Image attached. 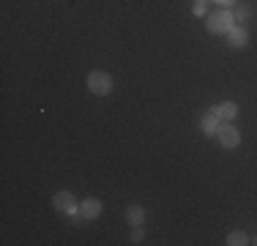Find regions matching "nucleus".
Here are the masks:
<instances>
[{
	"label": "nucleus",
	"mask_w": 257,
	"mask_h": 246,
	"mask_svg": "<svg viewBox=\"0 0 257 246\" xmlns=\"http://www.w3.org/2000/svg\"><path fill=\"white\" fill-rule=\"evenodd\" d=\"M246 14H249V9H246V6H238V11H235V20H238V22H243V20H246Z\"/></svg>",
	"instance_id": "f8f14e48"
},
{
	"label": "nucleus",
	"mask_w": 257,
	"mask_h": 246,
	"mask_svg": "<svg viewBox=\"0 0 257 246\" xmlns=\"http://www.w3.org/2000/svg\"><path fill=\"white\" fill-rule=\"evenodd\" d=\"M101 213V202L99 200H85L82 205H79V216L82 219H96Z\"/></svg>",
	"instance_id": "39448f33"
},
{
	"label": "nucleus",
	"mask_w": 257,
	"mask_h": 246,
	"mask_svg": "<svg viewBox=\"0 0 257 246\" xmlns=\"http://www.w3.org/2000/svg\"><path fill=\"white\" fill-rule=\"evenodd\" d=\"M216 3H222V6H230V3H235V0H216Z\"/></svg>",
	"instance_id": "4468645a"
},
{
	"label": "nucleus",
	"mask_w": 257,
	"mask_h": 246,
	"mask_svg": "<svg viewBox=\"0 0 257 246\" xmlns=\"http://www.w3.org/2000/svg\"><path fill=\"white\" fill-rule=\"evenodd\" d=\"M232 22H235V17H232L227 9H222V11L208 17V30H211V33H230Z\"/></svg>",
	"instance_id": "f257e3e1"
},
{
	"label": "nucleus",
	"mask_w": 257,
	"mask_h": 246,
	"mask_svg": "<svg viewBox=\"0 0 257 246\" xmlns=\"http://www.w3.org/2000/svg\"><path fill=\"white\" fill-rule=\"evenodd\" d=\"M219 126H222V123H219L216 112H213V109H211V112H208L205 118H203V132L208 134V137H213V134L219 132Z\"/></svg>",
	"instance_id": "0eeeda50"
},
{
	"label": "nucleus",
	"mask_w": 257,
	"mask_h": 246,
	"mask_svg": "<svg viewBox=\"0 0 257 246\" xmlns=\"http://www.w3.org/2000/svg\"><path fill=\"white\" fill-rule=\"evenodd\" d=\"M143 235H145V232H143V227H134V232H132V243H140V241H143Z\"/></svg>",
	"instance_id": "9b49d317"
},
{
	"label": "nucleus",
	"mask_w": 257,
	"mask_h": 246,
	"mask_svg": "<svg viewBox=\"0 0 257 246\" xmlns=\"http://www.w3.org/2000/svg\"><path fill=\"white\" fill-rule=\"evenodd\" d=\"M52 202H55V208H58L60 213H69V216H74V213H77V200H74V194H71V192H58L52 197Z\"/></svg>",
	"instance_id": "20e7f679"
},
{
	"label": "nucleus",
	"mask_w": 257,
	"mask_h": 246,
	"mask_svg": "<svg viewBox=\"0 0 257 246\" xmlns=\"http://www.w3.org/2000/svg\"><path fill=\"white\" fill-rule=\"evenodd\" d=\"M213 112H216L219 120H235L238 107H235L232 101H224V104H219V107H213Z\"/></svg>",
	"instance_id": "423d86ee"
},
{
	"label": "nucleus",
	"mask_w": 257,
	"mask_h": 246,
	"mask_svg": "<svg viewBox=\"0 0 257 246\" xmlns=\"http://www.w3.org/2000/svg\"><path fill=\"white\" fill-rule=\"evenodd\" d=\"M143 219H145V211L140 205H128L126 208V221L132 227H137V224H143Z\"/></svg>",
	"instance_id": "1a4fd4ad"
},
{
	"label": "nucleus",
	"mask_w": 257,
	"mask_h": 246,
	"mask_svg": "<svg viewBox=\"0 0 257 246\" xmlns=\"http://www.w3.org/2000/svg\"><path fill=\"white\" fill-rule=\"evenodd\" d=\"M197 3H205V0H197Z\"/></svg>",
	"instance_id": "2eb2a0df"
},
{
	"label": "nucleus",
	"mask_w": 257,
	"mask_h": 246,
	"mask_svg": "<svg viewBox=\"0 0 257 246\" xmlns=\"http://www.w3.org/2000/svg\"><path fill=\"white\" fill-rule=\"evenodd\" d=\"M227 243H230V246H243V243H252V241L246 238V232H241V230H232L230 235H227Z\"/></svg>",
	"instance_id": "9d476101"
},
{
	"label": "nucleus",
	"mask_w": 257,
	"mask_h": 246,
	"mask_svg": "<svg viewBox=\"0 0 257 246\" xmlns=\"http://www.w3.org/2000/svg\"><path fill=\"white\" fill-rule=\"evenodd\" d=\"M230 47H235V49H241V47H246V30L243 28H230Z\"/></svg>",
	"instance_id": "6e6552de"
},
{
	"label": "nucleus",
	"mask_w": 257,
	"mask_h": 246,
	"mask_svg": "<svg viewBox=\"0 0 257 246\" xmlns=\"http://www.w3.org/2000/svg\"><path fill=\"white\" fill-rule=\"evenodd\" d=\"M194 14L203 17V14H205V3H197V6H194Z\"/></svg>",
	"instance_id": "ddd939ff"
},
{
	"label": "nucleus",
	"mask_w": 257,
	"mask_h": 246,
	"mask_svg": "<svg viewBox=\"0 0 257 246\" xmlns=\"http://www.w3.org/2000/svg\"><path fill=\"white\" fill-rule=\"evenodd\" d=\"M88 88L93 90L96 96H107L109 90H112V79H109V74H104V71H90L88 74Z\"/></svg>",
	"instance_id": "f03ea898"
},
{
	"label": "nucleus",
	"mask_w": 257,
	"mask_h": 246,
	"mask_svg": "<svg viewBox=\"0 0 257 246\" xmlns=\"http://www.w3.org/2000/svg\"><path fill=\"white\" fill-rule=\"evenodd\" d=\"M216 137H219V143H222L224 148H238V143H241V134H238V129L232 126L230 120H224L222 126H219Z\"/></svg>",
	"instance_id": "7ed1b4c3"
}]
</instances>
